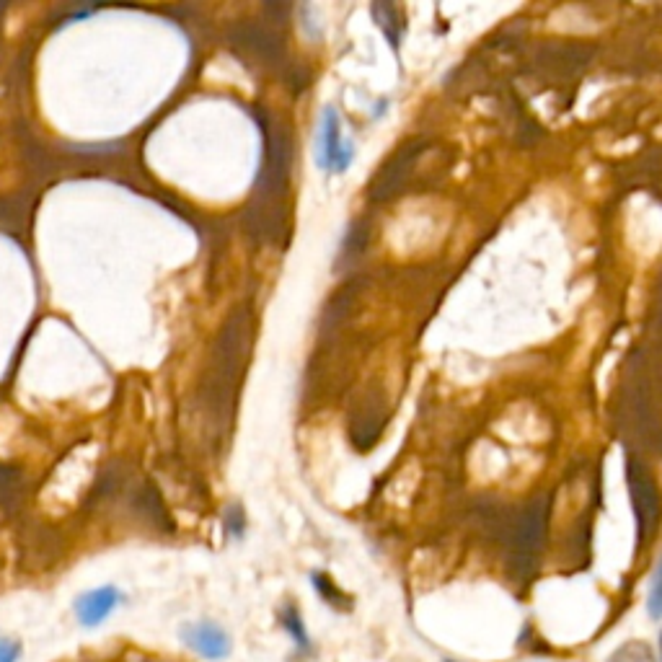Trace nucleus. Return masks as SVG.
Listing matches in <instances>:
<instances>
[{"mask_svg":"<svg viewBox=\"0 0 662 662\" xmlns=\"http://www.w3.org/2000/svg\"><path fill=\"white\" fill-rule=\"evenodd\" d=\"M626 481H629L631 510H634V520H637V538L639 549H642L657 533V525H660L662 518V497L655 479L650 476V469L639 458L629 456V461H626Z\"/></svg>","mask_w":662,"mask_h":662,"instance_id":"1","label":"nucleus"},{"mask_svg":"<svg viewBox=\"0 0 662 662\" xmlns=\"http://www.w3.org/2000/svg\"><path fill=\"white\" fill-rule=\"evenodd\" d=\"M313 158L324 174H347L355 161V145L344 138L342 117L334 107H324L313 140Z\"/></svg>","mask_w":662,"mask_h":662,"instance_id":"2","label":"nucleus"},{"mask_svg":"<svg viewBox=\"0 0 662 662\" xmlns=\"http://www.w3.org/2000/svg\"><path fill=\"white\" fill-rule=\"evenodd\" d=\"M182 639L189 650L197 652L200 657L210 662L225 660L231 655V637L223 626L213 624V621H194L182 629Z\"/></svg>","mask_w":662,"mask_h":662,"instance_id":"3","label":"nucleus"},{"mask_svg":"<svg viewBox=\"0 0 662 662\" xmlns=\"http://www.w3.org/2000/svg\"><path fill=\"white\" fill-rule=\"evenodd\" d=\"M122 593L114 585H104V588H94L83 593L75 600V619L83 629H96L114 613V608L122 603Z\"/></svg>","mask_w":662,"mask_h":662,"instance_id":"4","label":"nucleus"},{"mask_svg":"<svg viewBox=\"0 0 662 662\" xmlns=\"http://www.w3.org/2000/svg\"><path fill=\"white\" fill-rule=\"evenodd\" d=\"M280 624L282 629L288 631L290 639L295 642V647L303 652L311 650V637H308L306 631V624H303V616H300V611L295 606H285L280 611Z\"/></svg>","mask_w":662,"mask_h":662,"instance_id":"5","label":"nucleus"},{"mask_svg":"<svg viewBox=\"0 0 662 662\" xmlns=\"http://www.w3.org/2000/svg\"><path fill=\"white\" fill-rule=\"evenodd\" d=\"M606 662H657V657L650 644L642 642V639H631V642L616 647V652Z\"/></svg>","mask_w":662,"mask_h":662,"instance_id":"6","label":"nucleus"},{"mask_svg":"<svg viewBox=\"0 0 662 662\" xmlns=\"http://www.w3.org/2000/svg\"><path fill=\"white\" fill-rule=\"evenodd\" d=\"M311 582H313V588H316V593H319V598L326 600L329 606H334V608L350 606V603H347V598H344L342 590H339L337 585L331 582L329 575H319V572H316V575L311 577Z\"/></svg>","mask_w":662,"mask_h":662,"instance_id":"7","label":"nucleus"},{"mask_svg":"<svg viewBox=\"0 0 662 662\" xmlns=\"http://www.w3.org/2000/svg\"><path fill=\"white\" fill-rule=\"evenodd\" d=\"M647 611L655 621L662 619V556L655 567V575L650 582V595H647Z\"/></svg>","mask_w":662,"mask_h":662,"instance_id":"8","label":"nucleus"},{"mask_svg":"<svg viewBox=\"0 0 662 662\" xmlns=\"http://www.w3.org/2000/svg\"><path fill=\"white\" fill-rule=\"evenodd\" d=\"M21 657V644L13 639L0 637V662H19Z\"/></svg>","mask_w":662,"mask_h":662,"instance_id":"9","label":"nucleus"},{"mask_svg":"<svg viewBox=\"0 0 662 662\" xmlns=\"http://www.w3.org/2000/svg\"><path fill=\"white\" fill-rule=\"evenodd\" d=\"M660 657H662V634H660Z\"/></svg>","mask_w":662,"mask_h":662,"instance_id":"10","label":"nucleus"},{"mask_svg":"<svg viewBox=\"0 0 662 662\" xmlns=\"http://www.w3.org/2000/svg\"><path fill=\"white\" fill-rule=\"evenodd\" d=\"M443 662H456V660H443Z\"/></svg>","mask_w":662,"mask_h":662,"instance_id":"11","label":"nucleus"}]
</instances>
